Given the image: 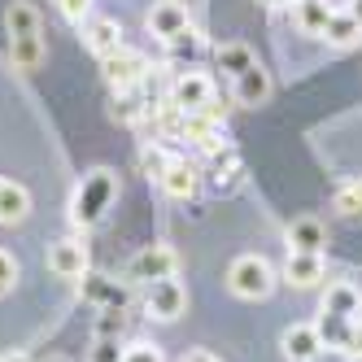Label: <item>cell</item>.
Instances as JSON below:
<instances>
[{"label":"cell","mask_w":362,"mask_h":362,"mask_svg":"<svg viewBox=\"0 0 362 362\" xmlns=\"http://www.w3.org/2000/svg\"><path fill=\"white\" fill-rule=\"evenodd\" d=\"M5 31H9V57L18 70H40L44 66V22L40 9L27 0H13L5 9Z\"/></svg>","instance_id":"6da1fadb"},{"label":"cell","mask_w":362,"mask_h":362,"mask_svg":"<svg viewBox=\"0 0 362 362\" xmlns=\"http://www.w3.org/2000/svg\"><path fill=\"white\" fill-rule=\"evenodd\" d=\"M118 201V175L105 170V166H96L83 175V184L74 188V201H70V218L79 223V227H96L100 218L110 214V205Z\"/></svg>","instance_id":"7a4b0ae2"},{"label":"cell","mask_w":362,"mask_h":362,"mask_svg":"<svg viewBox=\"0 0 362 362\" xmlns=\"http://www.w3.org/2000/svg\"><path fill=\"white\" fill-rule=\"evenodd\" d=\"M227 288L236 297H245V301H262L275 288V267L262 253H240L236 262L227 267Z\"/></svg>","instance_id":"3957f363"},{"label":"cell","mask_w":362,"mask_h":362,"mask_svg":"<svg viewBox=\"0 0 362 362\" xmlns=\"http://www.w3.org/2000/svg\"><path fill=\"white\" fill-rule=\"evenodd\" d=\"M175 249L170 245H144L132 262H127V284H158L175 275Z\"/></svg>","instance_id":"277c9868"},{"label":"cell","mask_w":362,"mask_h":362,"mask_svg":"<svg viewBox=\"0 0 362 362\" xmlns=\"http://www.w3.org/2000/svg\"><path fill=\"white\" fill-rule=\"evenodd\" d=\"M170 100L184 114H205L214 105V83H210V74H201V70H184V74H175V83H170Z\"/></svg>","instance_id":"5b68a950"},{"label":"cell","mask_w":362,"mask_h":362,"mask_svg":"<svg viewBox=\"0 0 362 362\" xmlns=\"http://www.w3.org/2000/svg\"><path fill=\"white\" fill-rule=\"evenodd\" d=\"M100 66H105V83L114 92H132L136 83H144V74H148V62L140 53H132V48H118V53L100 57Z\"/></svg>","instance_id":"8992f818"},{"label":"cell","mask_w":362,"mask_h":362,"mask_svg":"<svg viewBox=\"0 0 362 362\" xmlns=\"http://www.w3.org/2000/svg\"><path fill=\"white\" fill-rule=\"evenodd\" d=\"M144 310H148L153 319H162V323L179 319V315H184V310H188V293H184V284H179L175 275H170V279H158V284H148Z\"/></svg>","instance_id":"52a82bcc"},{"label":"cell","mask_w":362,"mask_h":362,"mask_svg":"<svg viewBox=\"0 0 362 362\" xmlns=\"http://www.w3.org/2000/svg\"><path fill=\"white\" fill-rule=\"evenodd\" d=\"M279 349H284V358H288V362H315L327 345H323V336H319L315 323H293V327H284Z\"/></svg>","instance_id":"ba28073f"},{"label":"cell","mask_w":362,"mask_h":362,"mask_svg":"<svg viewBox=\"0 0 362 362\" xmlns=\"http://www.w3.org/2000/svg\"><path fill=\"white\" fill-rule=\"evenodd\" d=\"M323 275H327L323 253L288 249V257H284V284H293V288H315V284H323Z\"/></svg>","instance_id":"9c48e42d"},{"label":"cell","mask_w":362,"mask_h":362,"mask_svg":"<svg viewBox=\"0 0 362 362\" xmlns=\"http://www.w3.org/2000/svg\"><path fill=\"white\" fill-rule=\"evenodd\" d=\"M83 297L96 301L100 310H127L132 305L127 279H110V275H83Z\"/></svg>","instance_id":"30bf717a"},{"label":"cell","mask_w":362,"mask_h":362,"mask_svg":"<svg viewBox=\"0 0 362 362\" xmlns=\"http://www.w3.org/2000/svg\"><path fill=\"white\" fill-rule=\"evenodd\" d=\"M192 27V22H188V9L184 5H179V0H158V5H153L148 9V31L153 35H158V40H175V35H184Z\"/></svg>","instance_id":"8fae6325"},{"label":"cell","mask_w":362,"mask_h":362,"mask_svg":"<svg viewBox=\"0 0 362 362\" xmlns=\"http://www.w3.org/2000/svg\"><path fill=\"white\" fill-rule=\"evenodd\" d=\"M48 271L57 279H83L88 275V249L79 240H57L48 249Z\"/></svg>","instance_id":"7c38bea8"},{"label":"cell","mask_w":362,"mask_h":362,"mask_svg":"<svg viewBox=\"0 0 362 362\" xmlns=\"http://www.w3.org/2000/svg\"><path fill=\"white\" fill-rule=\"evenodd\" d=\"M231 83H236V105H249V110H253V105H262V100L271 96V74H267L262 62L249 66L245 74H236Z\"/></svg>","instance_id":"4fadbf2b"},{"label":"cell","mask_w":362,"mask_h":362,"mask_svg":"<svg viewBox=\"0 0 362 362\" xmlns=\"http://www.w3.org/2000/svg\"><path fill=\"white\" fill-rule=\"evenodd\" d=\"M83 35H88V48H92L96 57H110V53H118V48H122V27H118V18H88Z\"/></svg>","instance_id":"5bb4252c"},{"label":"cell","mask_w":362,"mask_h":362,"mask_svg":"<svg viewBox=\"0 0 362 362\" xmlns=\"http://www.w3.org/2000/svg\"><path fill=\"white\" fill-rule=\"evenodd\" d=\"M158 184H162V192H166V197H175V201H188V197H197L201 179H197V166H188L184 158H175V162L166 166V175L158 179Z\"/></svg>","instance_id":"9a60e30c"},{"label":"cell","mask_w":362,"mask_h":362,"mask_svg":"<svg viewBox=\"0 0 362 362\" xmlns=\"http://www.w3.org/2000/svg\"><path fill=\"white\" fill-rule=\"evenodd\" d=\"M323 245H327V227L319 223V218H293L288 223V249H297V253H323Z\"/></svg>","instance_id":"2e32d148"},{"label":"cell","mask_w":362,"mask_h":362,"mask_svg":"<svg viewBox=\"0 0 362 362\" xmlns=\"http://www.w3.org/2000/svg\"><path fill=\"white\" fill-rule=\"evenodd\" d=\"M332 13L336 9L327 5V0H293V22H297V31H305V35H323Z\"/></svg>","instance_id":"e0dca14e"},{"label":"cell","mask_w":362,"mask_h":362,"mask_svg":"<svg viewBox=\"0 0 362 362\" xmlns=\"http://www.w3.org/2000/svg\"><path fill=\"white\" fill-rule=\"evenodd\" d=\"M27 214H31V192L22 184L0 179V223H22Z\"/></svg>","instance_id":"ac0fdd59"},{"label":"cell","mask_w":362,"mask_h":362,"mask_svg":"<svg viewBox=\"0 0 362 362\" xmlns=\"http://www.w3.org/2000/svg\"><path fill=\"white\" fill-rule=\"evenodd\" d=\"M323 310L327 315H345V319H362V293L354 284H332L323 293Z\"/></svg>","instance_id":"d6986e66"},{"label":"cell","mask_w":362,"mask_h":362,"mask_svg":"<svg viewBox=\"0 0 362 362\" xmlns=\"http://www.w3.org/2000/svg\"><path fill=\"white\" fill-rule=\"evenodd\" d=\"M218 70H227L231 79H236V74H245L249 66H257V57H253V48L249 44H218Z\"/></svg>","instance_id":"ffe728a7"},{"label":"cell","mask_w":362,"mask_h":362,"mask_svg":"<svg viewBox=\"0 0 362 362\" xmlns=\"http://www.w3.org/2000/svg\"><path fill=\"white\" fill-rule=\"evenodd\" d=\"M358 35H362V22H358L354 13H345V9H341V13H332V18H327V27H323V40H327V44H341V48L354 44Z\"/></svg>","instance_id":"44dd1931"},{"label":"cell","mask_w":362,"mask_h":362,"mask_svg":"<svg viewBox=\"0 0 362 362\" xmlns=\"http://www.w3.org/2000/svg\"><path fill=\"white\" fill-rule=\"evenodd\" d=\"M170 162H175V153H166L162 144H144V148H140V166H144L148 179H162Z\"/></svg>","instance_id":"7402d4cb"},{"label":"cell","mask_w":362,"mask_h":362,"mask_svg":"<svg viewBox=\"0 0 362 362\" xmlns=\"http://www.w3.org/2000/svg\"><path fill=\"white\" fill-rule=\"evenodd\" d=\"M336 210L349 214V218H358V214H362V179H349V184L336 188Z\"/></svg>","instance_id":"603a6c76"},{"label":"cell","mask_w":362,"mask_h":362,"mask_svg":"<svg viewBox=\"0 0 362 362\" xmlns=\"http://www.w3.org/2000/svg\"><path fill=\"white\" fill-rule=\"evenodd\" d=\"M88 362H122L118 336H96V341H92V354H88Z\"/></svg>","instance_id":"cb8c5ba5"},{"label":"cell","mask_w":362,"mask_h":362,"mask_svg":"<svg viewBox=\"0 0 362 362\" xmlns=\"http://www.w3.org/2000/svg\"><path fill=\"white\" fill-rule=\"evenodd\" d=\"M122 362H162V349L148 345V341H136V345L122 349Z\"/></svg>","instance_id":"d4e9b609"},{"label":"cell","mask_w":362,"mask_h":362,"mask_svg":"<svg viewBox=\"0 0 362 362\" xmlns=\"http://www.w3.org/2000/svg\"><path fill=\"white\" fill-rule=\"evenodd\" d=\"M13 284H18V257L0 249V297L13 293Z\"/></svg>","instance_id":"484cf974"},{"label":"cell","mask_w":362,"mask_h":362,"mask_svg":"<svg viewBox=\"0 0 362 362\" xmlns=\"http://www.w3.org/2000/svg\"><path fill=\"white\" fill-rule=\"evenodd\" d=\"M118 332H122V310H100L96 336H118Z\"/></svg>","instance_id":"4316f807"},{"label":"cell","mask_w":362,"mask_h":362,"mask_svg":"<svg viewBox=\"0 0 362 362\" xmlns=\"http://www.w3.org/2000/svg\"><path fill=\"white\" fill-rule=\"evenodd\" d=\"M57 5L70 22H88V13H92V0H57Z\"/></svg>","instance_id":"83f0119b"},{"label":"cell","mask_w":362,"mask_h":362,"mask_svg":"<svg viewBox=\"0 0 362 362\" xmlns=\"http://www.w3.org/2000/svg\"><path fill=\"white\" fill-rule=\"evenodd\" d=\"M341 354H345V358H362V319L354 323V332H349V341H345Z\"/></svg>","instance_id":"f1b7e54d"},{"label":"cell","mask_w":362,"mask_h":362,"mask_svg":"<svg viewBox=\"0 0 362 362\" xmlns=\"http://www.w3.org/2000/svg\"><path fill=\"white\" fill-rule=\"evenodd\" d=\"M184 362H218V358L205 354V349H192V354H184Z\"/></svg>","instance_id":"f546056e"},{"label":"cell","mask_w":362,"mask_h":362,"mask_svg":"<svg viewBox=\"0 0 362 362\" xmlns=\"http://www.w3.org/2000/svg\"><path fill=\"white\" fill-rule=\"evenodd\" d=\"M345 13H354V18L362 22V0H349V5H345Z\"/></svg>","instance_id":"4dcf8cb0"},{"label":"cell","mask_w":362,"mask_h":362,"mask_svg":"<svg viewBox=\"0 0 362 362\" xmlns=\"http://www.w3.org/2000/svg\"><path fill=\"white\" fill-rule=\"evenodd\" d=\"M257 5H293V0H257Z\"/></svg>","instance_id":"1f68e13d"},{"label":"cell","mask_w":362,"mask_h":362,"mask_svg":"<svg viewBox=\"0 0 362 362\" xmlns=\"http://www.w3.org/2000/svg\"><path fill=\"white\" fill-rule=\"evenodd\" d=\"M5 362H27V358H22V354H13V358H5Z\"/></svg>","instance_id":"d6a6232c"},{"label":"cell","mask_w":362,"mask_h":362,"mask_svg":"<svg viewBox=\"0 0 362 362\" xmlns=\"http://www.w3.org/2000/svg\"><path fill=\"white\" fill-rule=\"evenodd\" d=\"M48 362H70V358H48Z\"/></svg>","instance_id":"836d02e7"}]
</instances>
